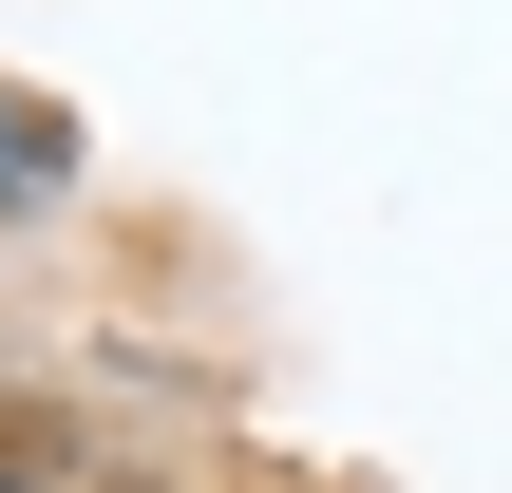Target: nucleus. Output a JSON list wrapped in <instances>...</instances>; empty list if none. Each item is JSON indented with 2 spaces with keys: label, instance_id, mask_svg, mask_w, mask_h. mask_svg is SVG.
I'll return each instance as SVG.
<instances>
[{
  "label": "nucleus",
  "instance_id": "obj_1",
  "mask_svg": "<svg viewBox=\"0 0 512 493\" xmlns=\"http://www.w3.org/2000/svg\"><path fill=\"white\" fill-rule=\"evenodd\" d=\"M57 190H76V133L38 95H0V209H57Z\"/></svg>",
  "mask_w": 512,
  "mask_h": 493
},
{
  "label": "nucleus",
  "instance_id": "obj_2",
  "mask_svg": "<svg viewBox=\"0 0 512 493\" xmlns=\"http://www.w3.org/2000/svg\"><path fill=\"white\" fill-rule=\"evenodd\" d=\"M0 493H76V475H57V456H38V437L0 418Z\"/></svg>",
  "mask_w": 512,
  "mask_h": 493
}]
</instances>
